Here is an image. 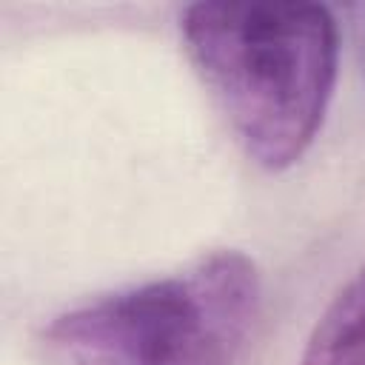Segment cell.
<instances>
[{
  "mask_svg": "<svg viewBox=\"0 0 365 365\" xmlns=\"http://www.w3.org/2000/svg\"><path fill=\"white\" fill-rule=\"evenodd\" d=\"M180 34L245 154L268 171L299 163L336 86L334 11L305 0H202L182 9Z\"/></svg>",
  "mask_w": 365,
  "mask_h": 365,
  "instance_id": "1",
  "label": "cell"
},
{
  "mask_svg": "<svg viewBox=\"0 0 365 365\" xmlns=\"http://www.w3.org/2000/svg\"><path fill=\"white\" fill-rule=\"evenodd\" d=\"M262 311V274L234 248L51 317L46 365H240Z\"/></svg>",
  "mask_w": 365,
  "mask_h": 365,
  "instance_id": "2",
  "label": "cell"
},
{
  "mask_svg": "<svg viewBox=\"0 0 365 365\" xmlns=\"http://www.w3.org/2000/svg\"><path fill=\"white\" fill-rule=\"evenodd\" d=\"M297 365H365V262L317 317Z\"/></svg>",
  "mask_w": 365,
  "mask_h": 365,
  "instance_id": "3",
  "label": "cell"
}]
</instances>
